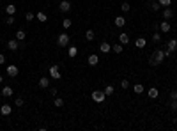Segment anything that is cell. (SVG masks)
<instances>
[{
    "mask_svg": "<svg viewBox=\"0 0 177 131\" xmlns=\"http://www.w3.org/2000/svg\"><path fill=\"white\" fill-rule=\"evenodd\" d=\"M163 60H165V50H160V48H158L156 52L152 53V57L149 59V64H151V66H158V64H161Z\"/></svg>",
    "mask_w": 177,
    "mask_h": 131,
    "instance_id": "1",
    "label": "cell"
},
{
    "mask_svg": "<svg viewBox=\"0 0 177 131\" xmlns=\"http://www.w3.org/2000/svg\"><path fill=\"white\" fill-rule=\"evenodd\" d=\"M69 41H71L69 34L62 32V34H59V37H57V45H59L60 48H66V46H69Z\"/></svg>",
    "mask_w": 177,
    "mask_h": 131,
    "instance_id": "2",
    "label": "cell"
},
{
    "mask_svg": "<svg viewBox=\"0 0 177 131\" xmlns=\"http://www.w3.org/2000/svg\"><path fill=\"white\" fill-rule=\"evenodd\" d=\"M48 75H50L53 80H60V78H62V75H60V66H59V64L50 66V71H48Z\"/></svg>",
    "mask_w": 177,
    "mask_h": 131,
    "instance_id": "3",
    "label": "cell"
},
{
    "mask_svg": "<svg viewBox=\"0 0 177 131\" xmlns=\"http://www.w3.org/2000/svg\"><path fill=\"white\" fill-rule=\"evenodd\" d=\"M91 98H92V101H96V103H105L106 94H105V91H92Z\"/></svg>",
    "mask_w": 177,
    "mask_h": 131,
    "instance_id": "4",
    "label": "cell"
},
{
    "mask_svg": "<svg viewBox=\"0 0 177 131\" xmlns=\"http://www.w3.org/2000/svg\"><path fill=\"white\" fill-rule=\"evenodd\" d=\"M7 48H9L11 52H16V50H20V48H23V45H21V41H18V39H9V41H7Z\"/></svg>",
    "mask_w": 177,
    "mask_h": 131,
    "instance_id": "5",
    "label": "cell"
},
{
    "mask_svg": "<svg viewBox=\"0 0 177 131\" xmlns=\"http://www.w3.org/2000/svg\"><path fill=\"white\" fill-rule=\"evenodd\" d=\"M99 52H101V53H110V52H112V45H110L108 41H101V45H99Z\"/></svg>",
    "mask_w": 177,
    "mask_h": 131,
    "instance_id": "6",
    "label": "cell"
},
{
    "mask_svg": "<svg viewBox=\"0 0 177 131\" xmlns=\"http://www.w3.org/2000/svg\"><path fill=\"white\" fill-rule=\"evenodd\" d=\"M6 73H7V76H18V66H14V64H9L7 66V69H6Z\"/></svg>",
    "mask_w": 177,
    "mask_h": 131,
    "instance_id": "7",
    "label": "cell"
},
{
    "mask_svg": "<svg viewBox=\"0 0 177 131\" xmlns=\"http://www.w3.org/2000/svg\"><path fill=\"white\" fill-rule=\"evenodd\" d=\"M59 9H60V13H69L71 11V2H69V0H62Z\"/></svg>",
    "mask_w": 177,
    "mask_h": 131,
    "instance_id": "8",
    "label": "cell"
},
{
    "mask_svg": "<svg viewBox=\"0 0 177 131\" xmlns=\"http://www.w3.org/2000/svg\"><path fill=\"white\" fill-rule=\"evenodd\" d=\"M170 29H172V25H170V21H168V20H163L161 23H160V32L167 34V32H170Z\"/></svg>",
    "mask_w": 177,
    "mask_h": 131,
    "instance_id": "9",
    "label": "cell"
},
{
    "mask_svg": "<svg viewBox=\"0 0 177 131\" xmlns=\"http://www.w3.org/2000/svg\"><path fill=\"white\" fill-rule=\"evenodd\" d=\"M87 62H88V66H91V68H94V66L99 64V57H98L96 53H91V55H88V59H87Z\"/></svg>",
    "mask_w": 177,
    "mask_h": 131,
    "instance_id": "10",
    "label": "cell"
},
{
    "mask_svg": "<svg viewBox=\"0 0 177 131\" xmlns=\"http://www.w3.org/2000/svg\"><path fill=\"white\" fill-rule=\"evenodd\" d=\"M11 112H13V106L11 105H2V106H0V114H2L4 117H7V115H11Z\"/></svg>",
    "mask_w": 177,
    "mask_h": 131,
    "instance_id": "11",
    "label": "cell"
},
{
    "mask_svg": "<svg viewBox=\"0 0 177 131\" xmlns=\"http://www.w3.org/2000/svg\"><path fill=\"white\" fill-rule=\"evenodd\" d=\"M39 87H41V89H48V87H50V78L48 76H41L39 78Z\"/></svg>",
    "mask_w": 177,
    "mask_h": 131,
    "instance_id": "12",
    "label": "cell"
},
{
    "mask_svg": "<svg viewBox=\"0 0 177 131\" xmlns=\"http://www.w3.org/2000/svg\"><path fill=\"white\" fill-rule=\"evenodd\" d=\"M114 23H115L117 29H122V27L126 25V18H124V16H117V18L114 20Z\"/></svg>",
    "mask_w": 177,
    "mask_h": 131,
    "instance_id": "13",
    "label": "cell"
},
{
    "mask_svg": "<svg viewBox=\"0 0 177 131\" xmlns=\"http://www.w3.org/2000/svg\"><path fill=\"white\" fill-rule=\"evenodd\" d=\"M174 18V9L172 7H165L163 9V20H172Z\"/></svg>",
    "mask_w": 177,
    "mask_h": 131,
    "instance_id": "14",
    "label": "cell"
},
{
    "mask_svg": "<svg viewBox=\"0 0 177 131\" xmlns=\"http://www.w3.org/2000/svg\"><path fill=\"white\" fill-rule=\"evenodd\" d=\"M119 43H121V45H128V43H129V34L128 32H121L119 34Z\"/></svg>",
    "mask_w": 177,
    "mask_h": 131,
    "instance_id": "15",
    "label": "cell"
},
{
    "mask_svg": "<svg viewBox=\"0 0 177 131\" xmlns=\"http://www.w3.org/2000/svg\"><path fill=\"white\" fill-rule=\"evenodd\" d=\"M13 92H14V91H13V87L4 85V89H2V96H4V98H11V96H13Z\"/></svg>",
    "mask_w": 177,
    "mask_h": 131,
    "instance_id": "16",
    "label": "cell"
},
{
    "mask_svg": "<svg viewBox=\"0 0 177 131\" xmlns=\"http://www.w3.org/2000/svg\"><path fill=\"white\" fill-rule=\"evenodd\" d=\"M147 94H149V98H151V99H156V98L160 96V91L156 89V87H151V89L147 91Z\"/></svg>",
    "mask_w": 177,
    "mask_h": 131,
    "instance_id": "17",
    "label": "cell"
},
{
    "mask_svg": "<svg viewBox=\"0 0 177 131\" xmlns=\"http://www.w3.org/2000/svg\"><path fill=\"white\" fill-rule=\"evenodd\" d=\"M145 45H147L145 37H138V39L135 41V46H137V48H145Z\"/></svg>",
    "mask_w": 177,
    "mask_h": 131,
    "instance_id": "18",
    "label": "cell"
},
{
    "mask_svg": "<svg viewBox=\"0 0 177 131\" xmlns=\"http://www.w3.org/2000/svg\"><path fill=\"white\" fill-rule=\"evenodd\" d=\"M145 89H144V85L142 83H135V85H133V92H135V94H142Z\"/></svg>",
    "mask_w": 177,
    "mask_h": 131,
    "instance_id": "19",
    "label": "cell"
},
{
    "mask_svg": "<svg viewBox=\"0 0 177 131\" xmlns=\"http://www.w3.org/2000/svg\"><path fill=\"white\" fill-rule=\"evenodd\" d=\"M114 92H115V87H114V85H106V87H105V94H106V98H108V96H114Z\"/></svg>",
    "mask_w": 177,
    "mask_h": 131,
    "instance_id": "20",
    "label": "cell"
},
{
    "mask_svg": "<svg viewBox=\"0 0 177 131\" xmlns=\"http://www.w3.org/2000/svg\"><path fill=\"white\" fill-rule=\"evenodd\" d=\"M76 55H78V48H76V46H69V48H68V57L73 59V57H76Z\"/></svg>",
    "mask_w": 177,
    "mask_h": 131,
    "instance_id": "21",
    "label": "cell"
},
{
    "mask_svg": "<svg viewBox=\"0 0 177 131\" xmlns=\"http://www.w3.org/2000/svg\"><path fill=\"white\" fill-rule=\"evenodd\" d=\"M149 6H151V9H152L154 13H158V11H160V7H161L158 0H152V2H149Z\"/></svg>",
    "mask_w": 177,
    "mask_h": 131,
    "instance_id": "22",
    "label": "cell"
},
{
    "mask_svg": "<svg viewBox=\"0 0 177 131\" xmlns=\"http://www.w3.org/2000/svg\"><path fill=\"white\" fill-rule=\"evenodd\" d=\"M122 50H124V45H121V43H115L112 46V52H115V53H122Z\"/></svg>",
    "mask_w": 177,
    "mask_h": 131,
    "instance_id": "23",
    "label": "cell"
},
{
    "mask_svg": "<svg viewBox=\"0 0 177 131\" xmlns=\"http://www.w3.org/2000/svg\"><path fill=\"white\" fill-rule=\"evenodd\" d=\"M36 20H39L41 23H46V21H48V16L44 14V13H37V14H36Z\"/></svg>",
    "mask_w": 177,
    "mask_h": 131,
    "instance_id": "24",
    "label": "cell"
},
{
    "mask_svg": "<svg viewBox=\"0 0 177 131\" xmlns=\"http://www.w3.org/2000/svg\"><path fill=\"white\" fill-rule=\"evenodd\" d=\"M167 46H168V50H172V52H175V50H177V39H170Z\"/></svg>",
    "mask_w": 177,
    "mask_h": 131,
    "instance_id": "25",
    "label": "cell"
},
{
    "mask_svg": "<svg viewBox=\"0 0 177 131\" xmlns=\"http://www.w3.org/2000/svg\"><path fill=\"white\" fill-rule=\"evenodd\" d=\"M71 25H73V21H71V18H64V20H62V27H64L66 30H68V29H69Z\"/></svg>",
    "mask_w": 177,
    "mask_h": 131,
    "instance_id": "26",
    "label": "cell"
},
{
    "mask_svg": "<svg viewBox=\"0 0 177 131\" xmlns=\"http://www.w3.org/2000/svg\"><path fill=\"white\" fill-rule=\"evenodd\" d=\"M94 37H96V34H94V30H91V29H88V30L85 32V39H87V41H92Z\"/></svg>",
    "mask_w": 177,
    "mask_h": 131,
    "instance_id": "27",
    "label": "cell"
},
{
    "mask_svg": "<svg viewBox=\"0 0 177 131\" xmlns=\"http://www.w3.org/2000/svg\"><path fill=\"white\" fill-rule=\"evenodd\" d=\"M152 41L156 43V45H158V43H161V34H160V30H156V32L152 34Z\"/></svg>",
    "mask_w": 177,
    "mask_h": 131,
    "instance_id": "28",
    "label": "cell"
},
{
    "mask_svg": "<svg viewBox=\"0 0 177 131\" xmlns=\"http://www.w3.org/2000/svg\"><path fill=\"white\" fill-rule=\"evenodd\" d=\"M25 37H27L25 30H18V32H16V39H18V41H25Z\"/></svg>",
    "mask_w": 177,
    "mask_h": 131,
    "instance_id": "29",
    "label": "cell"
},
{
    "mask_svg": "<svg viewBox=\"0 0 177 131\" xmlns=\"http://www.w3.org/2000/svg\"><path fill=\"white\" fill-rule=\"evenodd\" d=\"M6 13H7V16H9V14H14V13H16V6H14V4H9V6L6 7Z\"/></svg>",
    "mask_w": 177,
    "mask_h": 131,
    "instance_id": "30",
    "label": "cell"
},
{
    "mask_svg": "<svg viewBox=\"0 0 177 131\" xmlns=\"http://www.w3.org/2000/svg\"><path fill=\"white\" fill-rule=\"evenodd\" d=\"M53 105H55L57 108H62V106H64V99H62V98H55V101H53Z\"/></svg>",
    "mask_w": 177,
    "mask_h": 131,
    "instance_id": "31",
    "label": "cell"
},
{
    "mask_svg": "<svg viewBox=\"0 0 177 131\" xmlns=\"http://www.w3.org/2000/svg\"><path fill=\"white\" fill-rule=\"evenodd\" d=\"M158 2H160L161 7H170L172 6V0H158Z\"/></svg>",
    "mask_w": 177,
    "mask_h": 131,
    "instance_id": "32",
    "label": "cell"
},
{
    "mask_svg": "<svg viewBox=\"0 0 177 131\" xmlns=\"http://www.w3.org/2000/svg\"><path fill=\"white\" fill-rule=\"evenodd\" d=\"M121 9H122L124 13H128V11H131V6H129L128 2H122V4H121Z\"/></svg>",
    "mask_w": 177,
    "mask_h": 131,
    "instance_id": "33",
    "label": "cell"
},
{
    "mask_svg": "<svg viewBox=\"0 0 177 131\" xmlns=\"http://www.w3.org/2000/svg\"><path fill=\"white\" fill-rule=\"evenodd\" d=\"M14 105H16L18 108H20V106H23V105H25V101H23V98H16V99H14Z\"/></svg>",
    "mask_w": 177,
    "mask_h": 131,
    "instance_id": "34",
    "label": "cell"
},
{
    "mask_svg": "<svg viewBox=\"0 0 177 131\" xmlns=\"http://www.w3.org/2000/svg\"><path fill=\"white\" fill-rule=\"evenodd\" d=\"M170 110H172V112H177V98L172 99V103H170Z\"/></svg>",
    "mask_w": 177,
    "mask_h": 131,
    "instance_id": "35",
    "label": "cell"
},
{
    "mask_svg": "<svg viewBox=\"0 0 177 131\" xmlns=\"http://www.w3.org/2000/svg\"><path fill=\"white\" fill-rule=\"evenodd\" d=\"M14 20H16V18H14V14H9V16H7V20H6V23H7V25H13V23H14Z\"/></svg>",
    "mask_w": 177,
    "mask_h": 131,
    "instance_id": "36",
    "label": "cell"
},
{
    "mask_svg": "<svg viewBox=\"0 0 177 131\" xmlns=\"http://www.w3.org/2000/svg\"><path fill=\"white\" fill-rule=\"evenodd\" d=\"M48 91H50V94H52L53 98H57V92H59L57 87H48Z\"/></svg>",
    "mask_w": 177,
    "mask_h": 131,
    "instance_id": "37",
    "label": "cell"
},
{
    "mask_svg": "<svg viewBox=\"0 0 177 131\" xmlns=\"http://www.w3.org/2000/svg\"><path fill=\"white\" fill-rule=\"evenodd\" d=\"M25 20H27V21H32V20H36V14H34V13H27V14H25Z\"/></svg>",
    "mask_w": 177,
    "mask_h": 131,
    "instance_id": "38",
    "label": "cell"
},
{
    "mask_svg": "<svg viewBox=\"0 0 177 131\" xmlns=\"http://www.w3.org/2000/svg\"><path fill=\"white\" fill-rule=\"evenodd\" d=\"M121 87H122V89H129V82L128 80H122L121 82Z\"/></svg>",
    "mask_w": 177,
    "mask_h": 131,
    "instance_id": "39",
    "label": "cell"
},
{
    "mask_svg": "<svg viewBox=\"0 0 177 131\" xmlns=\"http://www.w3.org/2000/svg\"><path fill=\"white\" fill-rule=\"evenodd\" d=\"M6 60H7V59H6V55H4V53H0V66H4V64H6Z\"/></svg>",
    "mask_w": 177,
    "mask_h": 131,
    "instance_id": "40",
    "label": "cell"
},
{
    "mask_svg": "<svg viewBox=\"0 0 177 131\" xmlns=\"http://www.w3.org/2000/svg\"><path fill=\"white\" fill-rule=\"evenodd\" d=\"M172 53H174V52H172V50H168V48H167V50H165V57H170V55H172Z\"/></svg>",
    "mask_w": 177,
    "mask_h": 131,
    "instance_id": "41",
    "label": "cell"
},
{
    "mask_svg": "<svg viewBox=\"0 0 177 131\" xmlns=\"http://www.w3.org/2000/svg\"><path fill=\"white\" fill-rule=\"evenodd\" d=\"M175 98H177V92H175V91H172V92H170V99H175Z\"/></svg>",
    "mask_w": 177,
    "mask_h": 131,
    "instance_id": "42",
    "label": "cell"
},
{
    "mask_svg": "<svg viewBox=\"0 0 177 131\" xmlns=\"http://www.w3.org/2000/svg\"><path fill=\"white\" fill-rule=\"evenodd\" d=\"M2 82H4V75H0V85H2Z\"/></svg>",
    "mask_w": 177,
    "mask_h": 131,
    "instance_id": "43",
    "label": "cell"
},
{
    "mask_svg": "<svg viewBox=\"0 0 177 131\" xmlns=\"http://www.w3.org/2000/svg\"><path fill=\"white\" fill-rule=\"evenodd\" d=\"M59 2H62V0H59Z\"/></svg>",
    "mask_w": 177,
    "mask_h": 131,
    "instance_id": "44",
    "label": "cell"
}]
</instances>
